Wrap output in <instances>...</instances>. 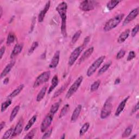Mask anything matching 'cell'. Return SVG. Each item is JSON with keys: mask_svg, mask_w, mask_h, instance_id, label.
I'll return each mask as SVG.
<instances>
[{"mask_svg": "<svg viewBox=\"0 0 139 139\" xmlns=\"http://www.w3.org/2000/svg\"><path fill=\"white\" fill-rule=\"evenodd\" d=\"M129 96L126 97V98H124L121 103H120L118 106V107L117 108V109L116 110L115 112V115L116 116H118L120 114H121L122 113V112L123 111L125 107H126V105L127 104V102L128 100L129 99Z\"/></svg>", "mask_w": 139, "mask_h": 139, "instance_id": "9a60e30c", "label": "cell"}, {"mask_svg": "<svg viewBox=\"0 0 139 139\" xmlns=\"http://www.w3.org/2000/svg\"><path fill=\"white\" fill-rule=\"evenodd\" d=\"M14 129L13 128H11L10 129H9L8 131L6 132V133L4 134L3 136H2V139H7L10 138L11 136H12V135L13 134Z\"/></svg>", "mask_w": 139, "mask_h": 139, "instance_id": "e575fe53", "label": "cell"}, {"mask_svg": "<svg viewBox=\"0 0 139 139\" xmlns=\"http://www.w3.org/2000/svg\"><path fill=\"white\" fill-rule=\"evenodd\" d=\"M52 129H50V130H49L47 132H45L44 135L42 136V138H47L50 137L51 135L52 134Z\"/></svg>", "mask_w": 139, "mask_h": 139, "instance_id": "b9f144b4", "label": "cell"}, {"mask_svg": "<svg viewBox=\"0 0 139 139\" xmlns=\"http://www.w3.org/2000/svg\"><path fill=\"white\" fill-rule=\"evenodd\" d=\"M97 4V2L94 1H82L79 5V8L80 10L84 12H89L95 9L96 5Z\"/></svg>", "mask_w": 139, "mask_h": 139, "instance_id": "ba28073f", "label": "cell"}, {"mask_svg": "<svg viewBox=\"0 0 139 139\" xmlns=\"http://www.w3.org/2000/svg\"><path fill=\"white\" fill-rule=\"evenodd\" d=\"M0 11H1V12H0V14H1V15H0V17H1L2 16V14H3V9L2 8V7H0Z\"/></svg>", "mask_w": 139, "mask_h": 139, "instance_id": "681fc988", "label": "cell"}, {"mask_svg": "<svg viewBox=\"0 0 139 139\" xmlns=\"http://www.w3.org/2000/svg\"><path fill=\"white\" fill-rule=\"evenodd\" d=\"M90 127V124L88 122H87L83 125L82 128L79 131V135L80 136L84 135L88 131V129Z\"/></svg>", "mask_w": 139, "mask_h": 139, "instance_id": "4316f807", "label": "cell"}, {"mask_svg": "<svg viewBox=\"0 0 139 139\" xmlns=\"http://www.w3.org/2000/svg\"><path fill=\"white\" fill-rule=\"evenodd\" d=\"M65 138V134H64L63 135V136L61 137V138Z\"/></svg>", "mask_w": 139, "mask_h": 139, "instance_id": "f907efd6", "label": "cell"}, {"mask_svg": "<svg viewBox=\"0 0 139 139\" xmlns=\"http://www.w3.org/2000/svg\"><path fill=\"white\" fill-rule=\"evenodd\" d=\"M94 51V47H90L89 49L87 50L84 53H83V54H82L81 57L80 58L79 60V64H80L83 62H84L87 59H88L90 57V55L92 53H93Z\"/></svg>", "mask_w": 139, "mask_h": 139, "instance_id": "5bb4252c", "label": "cell"}, {"mask_svg": "<svg viewBox=\"0 0 139 139\" xmlns=\"http://www.w3.org/2000/svg\"><path fill=\"white\" fill-rule=\"evenodd\" d=\"M138 30H139V25H137L134 27V28L132 31V36L133 37H134L138 33Z\"/></svg>", "mask_w": 139, "mask_h": 139, "instance_id": "60d3db41", "label": "cell"}, {"mask_svg": "<svg viewBox=\"0 0 139 139\" xmlns=\"http://www.w3.org/2000/svg\"><path fill=\"white\" fill-rule=\"evenodd\" d=\"M105 59H106L105 55H102V56L97 58L89 68L87 72V75L88 77H91V76L93 75L95 72L96 71V70L100 67L101 64L103 63Z\"/></svg>", "mask_w": 139, "mask_h": 139, "instance_id": "277c9868", "label": "cell"}, {"mask_svg": "<svg viewBox=\"0 0 139 139\" xmlns=\"http://www.w3.org/2000/svg\"><path fill=\"white\" fill-rule=\"evenodd\" d=\"M9 79L8 78H6L3 80V84H7L8 83H9Z\"/></svg>", "mask_w": 139, "mask_h": 139, "instance_id": "7dc6e473", "label": "cell"}, {"mask_svg": "<svg viewBox=\"0 0 139 139\" xmlns=\"http://www.w3.org/2000/svg\"><path fill=\"white\" fill-rule=\"evenodd\" d=\"M100 84V80H97L94 82L93 84L91 85L90 87V91L91 92H94L96 91L98 88Z\"/></svg>", "mask_w": 139, "mask_h": 139, "instance_id": "836d02e7", "label": "cell"}, {"mask_svg": "<svg viewBox=\"0 0 139 139\" xmlns=\"http://www.w3.org/2000/svg\"><path fill=\"white\" fill-rule=\"evenodd\" d=\"M139 109V103L137 102L136 105L134 107V108L132 109V114H134L135 113H136L137 111Z\"/></svg>", "mask_w": 139, "mask_h": 139, "instance_id": "ee69618b", "label": "cell"}, {"mask_svg": "<svg viewBox=\"0 0 139 139\" xmlns=\"http://www.w3.org/2000/svg\"><path fill=\"white\" fill-rule=\"evenodd\" d=\"M126 54V51L124 50H121L116 55V59L119 60L122 58Z\"/></svg>", "mask_w": 139, "mask_h": 139, "instance_id": "f35d334b", "label": "cell"}, {"mask_svg": "<svg viewBox=\"0 0 139 139\" xmlns=\"http://www.w3.org/2000/svg\"><path fill=\"white\" fill-rule=\"evenodd\" d=\"M124 16L123 14H118L108 21L103 27L104 31L109 32L116 28L122 21Z\"/></svg>", "mask_w": 139, "mask_h": 139, "instance_id": "7a4b0ae2", "label": "cell"}, {"mask_svg": "<svg viewBox=\"0 0 139 139\" xmlns=\"http://www.w3.org/2000/svg\"><path fill=\"white\" fill-rule=\"evenodd\" d=\"M52 84L50 86L49 90L48 91V94H50L51 92L57 87V86L58 84V83H59V79H58V77L57 75H54L52 79Z\"/></svg>", "mask_w": 139, "mask_h": 139, "instance_id": "ffe728a7", "label": "cell"}, {"mask_svg": "<svg viewBox=\"0 0 139 139\" xmlns=\"http://www.w3.org/2000/svg\"><path fill=\"white\" fill-rule=\"evenodd\" d=\"M120 2H121L120 1H113V0H112V1H110L107 3V7L109 10L112 11L118 4Z\"/></svg>", "mask_w": 139, "mask_h": 139, "instance_id": "d4e9b609", "label": "cell"}, {"mask_svg": "<svg viewBox=\"0 0 139 139\" xmlns=\"http://www.w3.org/2000/svg\"><path fill=\"white\" fill-rule=\"evenodd\" d=\"M84 47L83 45L80 46L79 47H77L72 52L68 61V64L69 66H72L74 63L76 62V61L78 58V57L79 56L81 53L83 52V50H84Z\"/></svg>", "mask_w": 139, "mask_h": 139, "instance_id": "52a82bcc", "label": "cell"}, {"mask_svg": "<svg viewBox=\"0 0 139 139\" xmlns=\"http://www.w3.org/2000/svg\"><path fill=\"white\" fill-rule=\"evenodd\" d=\"M138 12H139V8L138 7L134 9L133 10H132L130 13H129V14L127 15V16L124 19L123 22V26L127 25L129 23L132 22L133 20H134L136 17V16L138 15Z\"/></svg>", "mask_w": 139, "mask_h": 139, "instance_id": "30bf717a", "label": "cell"}, {"mask_svg": "<svg viewBox=\"0 0 139 139\" xmlns=\"http://www.w3.org/2000/svg\"><path fill=\"white\" fill-rule=\"evenodd\" d=\"M135 56H136V54H135L134 51H130L128 55L127 61H131L134 58H135Z\"/></svg>", "mask_w": 139, "mask_h": 139, "instance_id": "ab89813d", "label": "cell"}, {"mask_svg": "<svg viewBox=\"0 0 139 139\" xmlns=\"http://www.w3.org/2000/svg\"><path fill=\"white\" fill-rule=\"evenodd\" d=\"M81 34H82V31L79 30L77 32H76L72 36V39H71V42L73 44H75L78 41L79 38H80Z\"/></svg>", "mask_w": 139, "mask_h": 139, "instance_id": "d6a6232c", "label": "cell"}, {"mask_svg": "<svg viewBox=\"0 0 139 139\" xmlns=\"http://www.w3.org/2000/svg\"><path fill=\"white\" fill-rule=\"evenodd\" d=\"M60 59V51H57L54 53L53 57L51 60V61L49 65L50 69H55L57 68Z\"/></svg>", "mask_w": 139, "mask_h": 139, "instance_id": "8fae6325", "label": "cell"}, {"mask_svg": "<svg viewBox=\"0 0 139 139\" xmlns=\"http://www.w3.org/2000/svg\"><path fill=\"white\" fill-rule=\"evenodd\" d=\"M23 49V45L21 44H17L14 46V48L12 51V52L11 54V58L12 59L14 58L17 55L19 54Z\"/></svg>", "mask_w": 139, "mask_h": 139, "instance_id": "e0dca14e", "label": "cell"}, {"mask_svg": "<svg viewBox=\"0 0 139 139\" xmlns=\"http://www.w3.org/2000/svg\"><path fill=\"white\" fill-rule=\"evenodd\" d=\"M36 132V128H34L33 129L28 133L25 137L24 138L25 139H32L34 137L35 133Z\"/></svg>", "mask_w": 139, "mask_h": 139, "instance_id": "74e56055", "label": "cell"}, {"mask_svg": "<svg viewBox=\"0 0 139 139\" xmlns=\"http://www.w3.org/2000/svg\"><path fill=\"white\" fill-rule=\"evenodd\" d=\"M24 87H25V85L23 84L20 85L16 89H15L10 95L8 96V97L13 98V97L17 96L22 91V90L23 89Z\"/></svg>", "mask_w": 139, "mask_h": 139, "instance_id": "44dd1931", "label": "cell"}, {"mask_svg": "<svg viewBox=\"0 0 139 139\" xmlns=\"http://www.w3.org/2000/svg\"><path fill=\"white\" fill-rule=\"evenodd\" d=\"M111 65H112V63L111 62H109V63H108L104 64V65L100 69V70L98 71V75H102V74H103L104 72H106L109 69V68L111 66Z\"/></svg>", "mask_w": 139, "mask_h": 139, "instance_id": "484cf974", "label": "cell"}, {"mask_svg": "<svg viewBox=\"0 0 139 139\" xmlns=\"http://www.w3.org/2000/svg\"><path fill=\"white\" fill-rule=\"evenodd\" d=\"M136 137V135H135L134 136H133L132 137H131V138H135Z\"/></svg>", "mask_w": 139, "mask_h": 139, "instance_id": "816d5d0a", "label": "cell"}, {"mask_svg": "<svg viewBox=\"0 0 139 139\" xmlns=\"http://www.w3.org/2000/svg\"><path fill=\"white\" fill-rule=\"evenodd\" d=\"M82 109V105L79 104L75 108V110H74L71 118V121L72 122H75L77 121L81 112Z\"/></svg>", "mask_w": 139, "mask_h": 139, "instance_id": "2e32d148", "label": "cell"}, {"mask_svg": "<svg viewBox=\"0 0 139 139\" xmlns=\"http://www.w3.org/2000/svg\"><path fill=\"white\" fill-rule=\"evenodd\" d=\"M15 39V35L14 33L11 32L9 33L8 36H7V45H10L12 44L13 42H14Z\"/></svg>", "mask_w": 139, "mask_h": 139, "instance_id": "1f68e13d", "label": "cell"}, {"mask_svg": "<svg viewBox=\"0 0 139 139\" xmlns=\"http://www.w3.org/2000/svg\"><path fill=\"white\" fill-rule=\"evenodd\" d=\"M15 64V61H12L9 64H8L6 66V68L3 69L2 72L1 73V78L2 79L3 77H4L6 75H7V74L9 73L14 66Z\"/></svg>", "mask_w": 139, "mask_h": 139, "instance_id": "d6986e66", "label": "cell"}, {"mask_svg": "<svg viewBox=\"0 0 139 139\" xmlns=\"http://www.w3.org/2000/svg\"><path fill=\"white\" fill-rule=\"evenodd\" d=\"M129 34H130V30L127 29L125 30L118 36L117 39V42L118 44H122L129 37Z\"/></svg>", "mask_w": 139, "mask_h": 139, "instance_id": "ac0fdd59", "label": "cell"}, {"mask_svg": "<svg viewBox=\"0 0 139 139\" xmlns=\"http://www.w3.org/2000/svg\"><path fill=\"white\" fill-rule=\"evenodd\" d=\"M120 83V79L119 78H117L115 81V84L116 85V84H119V83Z\"/></svg>", "mask_w": 139, "mask_h": 139, "instance_id": "c3c4849f", "label": "cell"}, {"mask_svg": "<svg viewBox=\"0 0 139 139\" xmlns=\"http://www.w3.org/2000/svg\"><path fill=\"white\" fill-rule=\"evenodd\" d=\"M47 88L46 87V86H45L40 90L38 95H37L36 96V100L37 102H40L44 98L46 93V91H47Z\"/></svg>", "mask_w": 139, "mask_h": 139, "instance_id": "7402d4cb", "label": "cell"}, {"mask_svg": "<svg viewBox=\"0 0 139 139\" xmlns=\"http://www.w3.org/2000/svg\"><path fill=\"white\" fill-rule=\"evenodd\" d=\"M50 5H51V2L50 1H48L47 3H46L44 8L42 9V10L39 13V14L38 15V20L39 22L41 23V22H43L46 13H47V12L49 10L50 7Z\"/></svg>", "mask_w": 139, "mask_h": 139, "instance_id": "4fadbf2b", "label": "cell"}, {"mask_svg": "<svg viewBox=\"0 0 139 139\" xmlns=\"http://www.w3.org/2000/svg\"><path fill=\"white\" fill-rule=\"evenodd\" d=\"M5 124H6V123H5V122H4V121H2L1 123V124H0V131H1L2 130V129H3V128L4 127V126H5Z\"/></svg>", "mask_w": 139, "mask_h": 139, "instance_id": "bcb514c9", "label": "cell"}, {"mask_svg": "<svg viewBox=\"0 0 139 139\" xmlns=\"http://www.w3.org/2000/svg\"><path fill=\"white\" fill-rule=\"evenodd\" d=\"M38 46H39V42L38 41L34 42L28 50V55H31V54H32L34 52V51L36 50V49L38 47Z\"/></svg>", "mask_w": 139, "mask_h": 139, "instance_id": "8d00e7d4", "label": "cell"}, {"mask_svg": "<svg viewBox=\"0 0 139 139\" xmlns=\"http://www.w3.org/2000/svg\"><path fill=\"white\" fill-rule=\"evenodd\" d=\"M53 116L54 115L49 113V115H47L45 117L41 124L40 127V130L42 133H44L47 131L48 128L50 126L53 121Z\"/></svg>", "mask_w": 139, "mask_h": 139, "instance_id": "9c48e42d", "label": "cell"}, {"mask_svg": "<svg viewBox=\"0 0 139 139\" xmlns=\"http://www.w3.org/2000/svg\"><path fill=\"white\" fill-rule=\"evenodd\" d=\"M83 80V77H79L69 88L66 95V98H70L77 91Z\"/></svg>", "mask_w": 139, "mask_h": 139, "instance_id": "8992f818", "label": "cell"}, {"mask_svg": "<svg viewBox=\"0 0 139 139\" xmlns=\"http://www.w3.org/2000/svg\"><path fill=\"white\" fill-rule=\"evenodd\" d=\"M60 106V103L59 102H56L52 104V106L51 107L50 111V113L52 115H54L55 113H56L58 110L59 109Z\"/></svg>", "mask_w": 139, "mask_h": 139, "instance_id": "83f0119b", "label": "cell"}, {"mask_svg": "<svg viewBox=\"0 0 139 139\" xmlns=\"http://www.w3.org/2000/svg\"><path fill=\"white\" fill-rule=\"evenodd\" d=\"M51 76V72L50 71H45L41 73L40 75L36 78L33 84V88H36L42 85L45 83L49 81Z\"/></svg>", "mask_w": 139, "mask_h": 139, "instance_id": "5b68a950", "label": "cell"}, {"mask_svg": "<svg viewBox=\"0 0 139 139\" xmlns=\"http://www.w3.org/2000/svg\"><path fill=\"white\" fill-rule=\"evenodd\" d=\"M113 98L112 97H109L105 102L102 109L101 110L100 117L102 119H105L108 117L112 113L113 108Z\"/></svg>", "mask_w": 139, "mask_h": 139, "instance_id": "3957f363", "label": "cell"}, {"mask_svg": "<svg viewBox=\"0 0 139 139\" xmlns=\"http://www.w3.org/2000/svg\"><path fill=\"white\" fill-rule=\"evenodd\" d=\"M20 109V106H16L14 108V109L12 111V113H11V114L10 116V118H9V119H10L11 122L13 121V120L14 119V118H15V117L17 115L18 112H19Z\"/></svg>", "mask_w": 139, "mask_h": 139, "instance_id": "603a6c76", "label": "cell"}, {"mask_svg": "<svg viewBox=\"0 0 139 139\" xmlns=\"http://www.w3.org/2000/svg\"><path fill=\"white\" fill-rule=\"evenodd\" d=\"M12 104V100L8 99L3 102L1 104V112L3 113L7 110V109Z\"/></svg>", "mask_w": 139, "mask_h": 139, "instance_id": "f546056e", "label": "cell"}, {"mask_svg": "<svg viewBox=\"0 0 139 139\" xmlns=\"http://www.w3.org/2000/svg\"><path fill=\"white\" fill-rule=\"evenodd\" d=\"M6 51V47L5 46H2L1 49V50H0V58H1V59H2L3 55L5 53Z\"/></svg>", "mask_w": 139, "mask_h": 139, "instance_id": "f6af8a7d", "label": "cell"}, {"mask_svg": "<svg viewBox=\"0 0 139 139\" xmlns=\"http://www.w3.org/2000/svg\"><path fill=\"white\" fill-rule=\"evenodd\" d=\"M133 131V126L131 125V126H129L126 129L125 131H124V132L122 134V137L123 138H126V137H128L129 135H130L132 132Z\"/></svg>", "mask_w": 139, "mask_h": 139, "instance_id": "f1b7e54d", "label": "cell"}, {"mask_svg": "<svg viewBox=\"0 0 139 139\" xmlns=\"http://www.w3.org/2000/svg\"><path fill=\"white\" fill-rule=\"evenodd\" d=\"M68 5L65 2H62L56 7V11L61 18V31L64 37H66V18Z\"/></svg>", "mask_w": 139, "mask_h": 139, "instance_id": "6da1fadb", "label": "cell"}, {"mask_svg": "<svg viewBox=\"0 0 139 139\" xmlns=\"http://www.w3.org/2000/svg\"><path fill=\"white\" fill-rule=\"evenodd\" d=\"M70 109V106L69 104H66L65 106H64L62 109L61 110L60 113L59 114V118H62L64 117L65 115L68 112H69V110Z\"/></svg>", "mask_w": 139, "mask_h": 139, "instance_id": "4dcf8cb0", "label": "cell"}, {"mask_svg": "<svg viewBox=\"0 0 139 139\" xmlns=\"http://www.w3.org/2000/svg\"><path fill=\"white\" fill-rule=\"evenodd\" d=\"M37 115H34L30 120L28 122L26 126L25 127V131H28L29 129L32 127V126L34 124V123L35 122L36 120L37 119Z\"/></svg>", "mask_w": 139, "mask_h": 139, "instance_id": "cb8c5ba5", "label": "cell"}, {"mask_svg": "<svg viewBox=\"0 0 139 139\" xmlns=\"http://www.w3.org/2000/svg\"><path fill=\"white\" fill-rule=\"evenodd\" d=\"M90 37L89 36H87L86 38L84 39V42H83V46H84V47H85V46L88 44V43H89V41H90Z\"/></svg>", "mask_w": 139, "mask_h": 139, "instance_id": "7bdbcfd3", "label": "cell"}, {"mask_svg": "<svg viewBox=\"0 0 139 139\" xmlns=\"http://www.w3.org/2000/svg\"><path fill=\"white\" fill-rule=\"evenodd\" d=\"M23 126H24L23 119V118H21L19 120V121L18 122V123H17L16 126H15V127L14 128V132H13V134L12 135V137H15L16 136L19 135L22 131Z\"/></svg>", "mask_w": 139, "mask_h": 139, "instance_id": "7c38bea8", "label": "cell"}, {"mask_svg": "<svg viewBox=\"0 0 139 139\" xmlns=\"http://www.w3.org/2000/svg\"><path fill=\"white\" fill-rule=\"evenodd\" d=\"M68 84H65L59 89H58V91H57V92H55L54 94V95H53V98H56L58 96H59L61 94H62L63 92H64V91L65 90V89L66 88V87L68 85Z\"/></svg>", "mask_w": 139, "mask_h": 139, "instance_id": "d590c367", "label": "cell"}]
</instances>
